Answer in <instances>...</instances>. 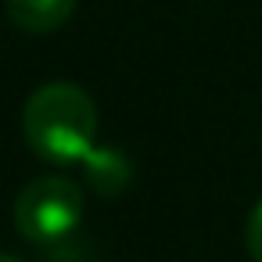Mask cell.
Here are the masks:
<instances>
[{"label": "cell", "instance_id": "8992f818", "mask_svg": "<svg viewBox=\"0 0 262 262\" xmlns=\"http://www.w3.org/2000/svg\"><path fill=\"white\" fill-rule=\"evenodd\" d=\"M0 262H18L15 255H8V251H0Z\"/></svg>", "mask_w": 262, "mask_h": 262}, {"label": "cell", "instance_id": "6da1fadb", "mask_svg": "<svg viewBox=\"0 0 262 262\" xmlns=\"http://www.w3.org/2000/svg\"><path fill=\"white\" fill-rule=\"evenodd\" d=\"M22 133L47 162H86L97 147V104L76 83H47L26 101Z\"/></svg>", "mask_w": 262, "mask_h": 262}, {"label": "cell", "instance_id": "277c9868", "mask_svg": "<svg viewBox=\"0 0 262 262\" xmlns=\"http://www.w3.org/2000/svg\"><path fill=\"white\" fill-rule=\"evenodd\" d=\"M83 165H86V180L94 183L97 194H119L129 183V176H133L126 155L115 151V147H94Z\"/></svg>", "mask_w": 262, "mask_h": 262}, {"label": "cell", "instance_id": "5b68a950", "mask_svg": "<svg viewBox=\"0 0 262 262\" xmlns=\"http://www.w3.org/2000/svg\"><path fill=\"white\" fill-rule=\"evenodd\" d=\"M244 248H248L251 262H262V201L251 208V215L244 223Z\"/></svg>", "mask_w": 262, "mask_h": 262}, {"label": "cell", "instance_id": "3957f363", "mask_svg": "<svg viewBox=\"0 0 262 262\" xmlns=\"http://www.w3.org/2000/svg\"><path fill=\"white\" fill-rule=\"evenodd\" d=\"M76 11V0H8V18L33 36L61 29Z\"/></svg>", "mask_w": 262, "mask_h": 262}, {"label": "cell", "instance_id": "7a4b0ae2", "mask_svg": "<svg viewBox=\"0 0 262 262\" xmlns=\"http://www.w3.org/2000/svg\"><path fill=\"white\" fill-rule=\"evenodd\" d=\"M83 223V187L69 176H36L15 201V226L33 244H58Z\"/></svg>", "mask_w": 262, "mask_h": 262}]
</instances>
